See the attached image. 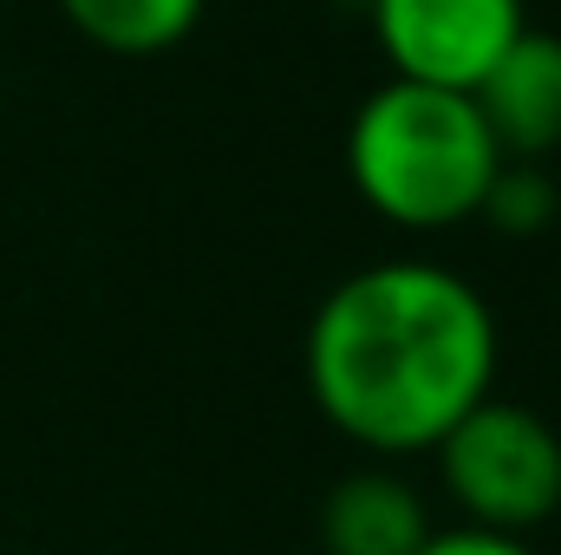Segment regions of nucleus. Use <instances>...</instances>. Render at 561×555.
<instances>
[{"mask_svg": "<svg viewBox=\"0 0 561 555\" xmlns=\"http://www.w3.org/2000/svg\"><path fill=\"white\" fill-rule=\"evenodd\" d=\"M496 170L503 150L477 118L470 92L386 79L379 92L359 99L346 125V177L359 203L412 236L470 223Z\"/></svg>", "mask_w": 561, "mask_h": 555, "instance_id": "obj_2", "label": "nucleus"}, {"mask_svg": "<svg viewBox=\"0 0 561 555\" xmlns=\"http://www.w3.org/2000/svg\"><path fill=\"white\" fill-rule=\"evenodd\" d=\"M496 314L444 262H373L307 320V399L340 438L379 457L431 451L477 399L496 393Z\"/></svg>", "mask_w": 561, "mask_h": 555, "instance_id": "obj_1", "label": "nucleus"}, {"mask_svg": "<svg viewBox=\"0 0 561 555\" xmlns=\"http://www.w3.org/2000/svg\"><path fill=\"white\" fill-rule=\"evenodd\" d=\"M470 105L503 157L542 163L549 150H561V33L523 26L503 46V59L477 79Z\"/></svg>", "mask_w": 561, "mask_h": 555, "instance_id": "obj_5", "label": "nucleus"}, {"mask_svg": "<svg viewBox=\"0 0 561 555\" xmlns=\"http://www.w3.org/2000/svg\"><path fill=\"white\" fill-rule=\"evenodd\" d=\"M209 0H59L66 26L112 53V59H157V53H176L196 20H203Z\"/></svg>", "mask_w": 561, "mask_h": 555, "instance_id": "obj_7", "label": "nucleus"}, {"mask_svg": "<svg viewBox=\"0 0 561 555\" xmlns=\"http://www.w3.org/2000/svg\"><path fill=\"white\" fill-rule=\"evenodd\" d=\"M366 20L392 79L444 92H477V79L529 26L523 0H366Z\"/></svg>", "mask_w": 561, "mask_h": 555, "instance_id": "obj_4", "label": "nucleus"}, {"mask_svg": "<svg viewBox=\"0 0 561 555\" xmlns=\"http://www.w3.org/2000/svg\"><path fill=\"white\" fill-rule=\"evenodd\" d=\"M419 555H536V550H529V536H503V530L457 523V530H431Z\"/></svg>", "mask_w": 561, "mask_h": 555, "instance_id": "obj_9", "label": "nucleus"}, {"mask_svg": "<svg viewBox=\"0 0 561 555\" xmlns=\"http://www.w3.org/2000/svg\"><path fill=\"white\" fill-rule=\"evenodd\" d=\"M431 451L437 484L470 530L529 536L561 510V431L516 399H477Z\"/></svg>", "mask_w": 561, "mask_h": 555, "instance_id": "obj_3", "label": "nucleus"}, {"mask_svg": "<svg viewBox=\"0 0 561 555\" xmlns=\"http://www.w3.org/2000/svg\"><path fill=\"white\" fill-rule=\"evenodd\" d=\"M431 530L419 484L386 464L346 471L320 497V555H419Z\"/></svg>", "mask_w": 561, "mask_h": 555, "instance_id": "obj_6", "label": "nucleus"}, {"mask_svg": "<svg viewBox=\"0 0 561 555\" xmlns=\"http://www.w3.org/2000/svg\"><path fill=\"white\" fill-rule=\"evenodd\" d=\"M477 223H490L496 236L510 242H529L556 223V183L542 163H523V157H503V170L490 177L483 203H477Z\"/></svg>", "mask_w": 561, "mask_h": 555, "instance_id": "obj_8", "label": "nucleus"}]
</instances>
